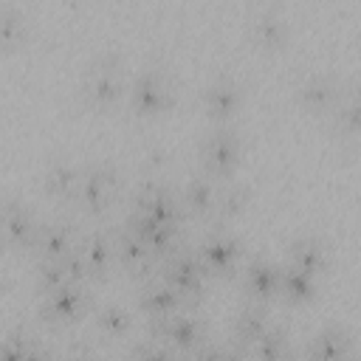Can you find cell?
<instances>
[{
  "label": "cell",
  "instance_id": "obj_1",
  "mask_svg": "<svg viewBox=\"0 0 361 361\" xmlns=\"http://www.w3.org/2000/svg\"><path fill=\"white\" fill-rule=\"evenodd\" d=\"M79 102L87 110H110L118 104L121 96H127V82H124V68L121 56L116 51H102L96 54L79 76Z\"/></svg>",
  "mask_w": 361,
  "mask_h": 361
},
{
  "label": "cell",
  "instance_id": "obj_2",
  "mask_svg": "<svg viewBox=\"0 0 361 361\" xmlns=\"http://www.w3.org/2000/svg\"><path fill=\"white\" fill-rule=\"evenodd\" d=\"M175 79L164 65H144L127 82V107L133 116L155 118L172 110L175 104Z\"/></svg>",
  "mask_w": 361,
  "mask_h": 361
},
{
  "label": "cell",
  "instance_id": "obj_3",
  "mask_svg": "<svg viewBox=\"0 0 361 361\" xmlns=\"http://www.w3.org/2000/svg\"><path fill=\"white\" fill-rule=\"evenodd\" d=\"M158 274L186 299V305H195L206 296V288H209V268L203 265V259L197 257L195 248L189 245H178L172 248L166 257H161V265H158Z\"/></svg>",
  "mask_w": 361,
  "mask_h": 361
},
{
  "label": "cell",
  "instance_id": "obj_4",
  "mask_svg": "<svg viewBox=\"0 0 361 361\" xmlns=\"http://www.w3.org/2000/svg\"><path fill=\"white\" fill-rule=\"evenodd\" d=\"M240 152H243V141H240L237 130L228 124H217L212 133H206L200 138V147H197L200 172H206L217 180H228L240 164Z\"/></svg>",
  "mask_w": 361,
  "mask_h": 361
},
{
  "label": "cell",
  "instance_id": "obj_5",
  "mask_svg": "<svg viewBox=\"0 0 361 361\" xmlns=\"http://www.w3.org/2000/svg\"><path fill=\"white\" fill-rule=\"evenodd\" d=\"M130 212L169 223V226H180L186 217L183 203H180V192L172 189L166 180H155V178H147L133 189Z\"/></svg>",
  "mask_w": 361,
  "mask_h": 361
},
{
  "label": "cell",
  "instance_id": "obj_6",
  "mask_svg": "<svg viewBox=\"0 0 361 361\" xmlns=\"http://www.w3.org/2000/svg\"><path fill=\"white\" fill-rule=\"evenodd\" d=\"M149 336L161 338L178 355L189 358V355H195L206 344V322L197 313L183 307V310H178V313H172L166 319L149 322Z\"/></svg>",
  "mask_w": 361,
  "mask_h": 361
},
{
  "label": "cell",
  "instance_id": "obj_7",
  "mask_svg": "<svg viewBox=\"0 0 361 361\" xmlns=\"http://www.w3.org/2000/svg\"><path fill=\"white\" fill-rule=\"evenodd\" d=\"M116 189H118V169L113 164H104V161H93V164H85L82 166V180H79V192H76V209L82 214H102L113 197H116Z\"/></svg>",
  "mask_w": 361,
  "mask_h": 361
},
{
  "label": "cell",
  "instance_id": "obj_8",
  "mask_svg": "<svg viewBox=\"0 0 361 361\" xmlns=\"http://www.w3.org/2000/svg\"><path fill=\"white\" fill-rule=\"evenodd\" d=\"M195 251L212 276H226V274L231 276L240 274L243 268V243L226 226H209V231L200 237Z\"/></svg>",
  "mask_w": 361,
  "mask_h": 361
},
{
  "label": "cell",
  "instance_id": "obj_9",
  "mask_svg": "<svg viewBox=\"0 0 361 361\" xmlns=\"http://www.w3.org/2000/svg\"><path fill=\"white\" fill-rule=\"evenodd\" d=\"M87 282H71L62 288H54L39 296V319L48 324H68L76 322L82 313H90V293L85 288Z\"/></svg>",
  "mask_w": 361,
  "mask_h": 361
},
{
  "label": "cell",
  "instance_id": "obj_10",
  "mask_svg": "<svg viewBox=\"0 0 361 361\" xmlns=\"http://www.w3.org/2000/svg\"><path fill=\"white\" fill-rule=\"evenodd\" d=\"M113 240H116V262L130 274V276H138V279H147L152 274H158V265H161V257L130 228V226H116L113 228Z\"/></svg>",
  "mask_w": 361,
  "mask_h": 361
},
{
  "label": "cell",
  "instance_id": "obj_11",
  "mask_svg": "<svg viewBox=\"0 0 361 361\" xmlns=\"http://www.w3.org/2000/svg\"><path fill=\"white\" fill-rule=\"evenodd\" d=\"M200 102H203V110L209 113V118L214 124H228V118L243 104V85L237 82L234 73L220 71L206 82V87L200 93Z\"/></svg>",
  "mask_w": 361,
  "mask_h": 361
},
{
  "label": "cell",
  "instance_id": "obj_12",
  "mask_svg": "<svg viewBox=\"0 0 361 361\" xmlns=\"http://www.w3.org/2000/svg\"><path fill=\"white\" fill-rule=\"evenodd\" d=\"M39 226H42V220L34 217L28 203H23L14 195L3 197V243L8 248H20V251L31 254L34 240L39 234Z\"/></svg>",
  "mask_w": 361,
  "mask_h": 361
},
{
  "label": "cell",
  "instance_id": "obj_13",
  "mask_svg": "<svg viewBox=\"0 0 361 361\" xmlns=\"http://www.w3.org/2000/svg\"><path fill=\"white\" fill-rule=\"evenodd\" d=\"M135 307L147 316V322H158V319H166V316L183 310L186 299L161 274H152V276L141 279V285L135 290Z\"/></svg>",
  "mask_w": 361,
  "mask_h": 361
},
{
  "label": "cell",
  "instance_id": "obj_14",
  "mask_svg": "<svg viewBox=\"0 0 361 361\" xmlns=\"http://www.w3.org/2000/svg\"><path fill=\"white\" fill-rule=\"evenodd\" d=\"M327 124L338 138H361V76L341 79V90L327 113Z\"/></svg>",
  "mask_w": 361,
  "mask_h": 361
},
{
  "label": "cell",
  "instance_id": "obj_15",
  "mask_svg": "<svg viewBox=\"0 0 361 361\" xmlns=\"http://www.w3.org/2000/svg\"><path fill=\"white\" fill-rule=\"evenodd\" d=\"M79 226L68 217H56V220H42L39 226V234L34 240V248H31V257L34 262H51V259H59L65 254H71L79 243Z\"/></svg>",
  "mask_w": 361,
  "mask_h": 361
},
{
  "label": "cell",
  "instance_id": "obj_16",
  "mask_svg": "<svg viewBox=\"0 0 361 361\" xmlns=\"http://www.w3.org/2000/svg\"><path fill=\"white\" fill-rule=\"evenodd\" d=\"M71 282H90V271L82 259V254L73 248L71 254L59 257V259H51V262H37L34 268V290L37 296L54 290V288H62V285H71Z\"/></svg>",
  "mask_w": 361,
  "mask_h": 361
},
{
  "label": "cell",
  "instance_id": "obj_17",
  "mask_svg": "<svg viewBox=\"0 0 361 361\" xmlns=\"http://www.w3.org/2000/svg\"><path fill=\"white\" fill-rule=\"evenodd\" d=\"M279 271L282 265H276L274 259L257 254L251 259L243 262L240 268V282H243V290L251 302H271L274 296H279Z\"/></svg>",
  "mask_w": 361,
  "mask_h": 361
},
{
  "label": "cell",
  "instance_id": "obj_18",
  "mask_svg": "<svg viewBox=\"0 0 361 361\" xmlns=\"http://www.w3.org/2000/svg\"><path fill=\"white\" fill-rule=\"evenodd\" d=\"M338 90H341V79H336L333 73H305L296 87H293V96L296 102L310 110V113H319V116H327L338 99Z\"/></svg>",
  "mask_w": 361,
  "mask_h": 361
},
{
  "label": "cell",
  "instance_id": "obj_19",
  "mask_svg": "<svg viewBox=\"0 0 361 361\" xmlns=\"http://www.w3.org/2000/svg\"><path fill=\"white\" fill-rule=\"evenodd\" d=\"M79 180H82V166L71 164L68 158H51L39 172V189L56 203H76Z\"/></svg>",
  "mask_w": 361,
  "mask_h": 361
},
{
  "label": "cell",
  "instance_id": "obj_20",
  "mask_svg": "<svg viewBox=\"0 0 361 361\" xmlns=\"http://www.w3.org/2000/svg\"><path fill=\"white\" fill-rule=\"evenodd\" d=\"M347 355H353V333L344 324H324L302 347L305 361H338Z\"/></svg>",
  "mask_w": 361,
  "mask_h": 361
},
{
  "label": "cell",
  "instance_id": "obj_21",
  "mask_svg": "<svg viewBox=\"0 0 361 361\" xmlns=\"http://www.w3.org/2000/svg\"><path fill=\"white\" fill-rule=\"evenodd\" d=\"M285 262L313 274L316 279L330 268V245L319 234H296L285 245Z\"/></svg>",
  "mask_w": 361,
  "mask_h": 361
},
{
  "label": "cell",
  "instance_id": "obj_22",
  "mask_svg": "<svg viewBox=\"0 0 361 361\" xmlns=\"http://www.w3.org/2000/svg\"><path fill=\"white\" fill-rule=\"evenodd\" d=\"M76 251L82 254V259H85V265L90 271V279H102L113 268V262H116L113 231H102V228L82 231L79 243H76Z\"/></svg>",
  "mask_w": 361,
  "mask_h": 361
},
{
  "label": "cell",
  "instance_id": "obj_23",
  "mask_svg": "<svg viewBox=\"0 0 361 361\" xmlns=\"http://www.w3.org/2000/svg\"><path fill=\"white\" fill-rule=\"evenodd\" d=\"M121 223L130 226L158 257H166L172 248L180 245V226H169V223H161V220H152V217H144L135 212H127V217Z\"/></svg>",
  "mask_w": 361,
  "mask_h": 361
},
{
  "label": "cell",
  "instance_id": "obj_24",
  "mask_svg": "<svg viewBox=\"0 0 361 361\" xmlns=\"http://www.w3.org/2000/svg\"><path fill=\"white\" fill-rule=\"evenodd\" d=\"M271 324L268 319V307L262 302H245L243 307H237L234 322H231V344L240 347L243 353H248L254 347V341L265 333V327Z\"/></svg>",
  "mask_w": 361,
  "mask_h": 361
},
{
  "label": "cell",
  "instance_id": "obj_25",
  "mask_svg": "<svg viewBox=\"0 0 361 361\" xmlns=\"http://www.w3.org/2000/svg\"><path fill=\"white\" fill-rule=\"evenodd\" d=\"M217 186H220V180L212 178V175H206V172L189 175L186 183H183V189H180V203H183L186 217L209 220L212 206H214V197H217Z\"/></svg>",
  "mask_w": 361,
  "mask_h": 361
},
{
  "label": "cell",
  "instance_id": "obj_26",
  "mask_svg": "<svg viewBox=\"0 0 361 361\" xmlns=\"http://www.w3.org/2000/svg\"><path fill=\"white\" fill-rule=\"evenodd\" d=\"M245 28H248V37H251L259 48H279V45L288 39V20H285V17L279 14V8H274V6L257 8V11L248 17Z\"/></svg>",
  "mask_w": 361,
  "mask_h": 361
},
{
  "label": "cell",
  "instance_id": "obj_27",
  "mask_svg": "<svg viewBox=\"0 0 361 361\" xmlns=\"http://www.w3.org/2000/svg\"><path fill=\"white\" fill-rule=\"evenodd\" d=\"M251 200V189L234 178L228 180H220L217 186V197H214V206H212V214H209V226H226L231 223L234 217H240L245 212Z\"/></svg>",
  "mask_w": 361,
  "mask_h": 361
},
{
  "label": "cell",
  "instance_id": "obj_28",
  "mask_svg": "<svg viewBox=\"0 0 361 361\" xmlns=\"http://www.w3.org/2000/svg\"><path fill=\"white\" fill-rule=\"evenodd\" d=\"M279 296L288 305H307L319 296V279L302 268H293L288 262H282L279 271Z\"/></svg>",
  "mask_w": 361,
  "mask_h": 361
},
{
  "label": "cell",
  "instance_id": "obj_29",
  "mask_svg": "<svg viewBox=\"0 0 361 361\" xmlns=\"http://www.w3.org/2000/svg\"><path fill=\"white\" fill-rule=\"evenodd\" d=\"M93 327L104 338H124L133 330V310L124 302H102L90 307Z\"/></svg>",
  "mask_w": 361,
  "mask_h": 361
},
{
  "label": "cell",
  "instance_id": "obj_30",
  "mask_svg": "<svg viewBox=\"0 0 361 361\" xmlns=\"http://www.w3.org/2000/svg\"><path fill=\"white\" fill-rule=\"evenodd\" d=\"M248 355L254 361H288L290 358V333H288V327L279 324V322H271L265 327V333L254 341Z\"/></svg>",
  "mask_w": 361,
  "mask_h": 361
},
{
  "label": "cell",
  "instance_id": "obj_31",
  "mask_svg": "<svg viewBox=\"0 0 361 361\" xmlns=\"http://www.w3.org/2000/svg\"><path fill=\"white\" fill-rule=\"evenodd\" d=\"M39 336H34L28 327H8L0 341V361H28V355L37 350Z\"/></svg>",
  "mask_w": 361,
  "mask_h": 361
},
{
  "label": "cell",
  "instance_id": "obj_32",
  "mask_svg": "<svg viewBox=\"0 0 361 361\" xmlns=\"http://www.w3.org/2000/svg\"><path fill=\"white\" fill-rule=\"evenodd\" d=\"M25 34H28V20H25L23 8L3 0L0 3V39H3V45H8V48L20 45L25 39Z\"/></svg>",
  "mask_w": 361,
  "mask_h": 361
},
{
  "label": "cell",
  "instance_id": "obj_33",
  "mask_svg": "<svg viewBox=\"0 0 361 361\" xmlns=\"http://www.w3.org/2000/svg\"><path fill=\"white\" fill-rule=\"evenodd\" d=\"M130 361H183V355H178L161 338L147 336V338H141L130 347Z\"/></svg>",
  "mask_w": 361,
  "mask_h": 361
},
{
  "label": "cell",
  "instance_id": "obj_34",
  "mask_svg": "<svg viewBox=\"0 0 361 361\" xmlns=\"http://www.w3.org/2000/svg\"><path fill=\"white\" fill-rule=\"evenodd\" d=\"M195 361H248V353H243L234 344H203L195 355H189Z\"/></svg>",
  "mask_w": 361,
  "mask_h": 361
},
{
  "label": "cell",
  "instance_id": "obj_35",
  "mask_svg": "<svg viewBox=\"0 0 361 361\" xmlns=\"http://www.w3.org/2000/svg\"><path fill=\"white\" fill-rule=\"evenodd\" d=\"M56 361H102V358L90 341H71L65 347V353L56 355Z\"/></svg>",
  "mask_w": 361,
  "mask_h": 361
},
{
  "label": "cell",
  "instance_id": "obj_36",
  "mask_svg": "<svg viewBox=\"0 0 361 361\" xmlns=\"http://www.w3.org/2000/svg\"><path fill=\"white\" fill-rule=\"evenodd\" d=\"M166 161H169V149L161 147V144H158V147H149V149L144 152V164H147V166H164Z\"/></svg>",
  "mask_w": 361,
  "mask_h": 361
},
{
  "label": "cell",
  "instance_id": "obj_37",
  "mask_svg": "<svg viewBox=\"0 0 361 361\" xmlns=\"http://www.w3.org/2000/svg\"><path fill=\"white\" fill-rule=\"evenodd\" d=\"M28 361H56V355H54V350L48 347V344H37V350L28 355Z\"/></svg>",
  "mask_w": 361,
  "mask_h": 361
},
{
  "label": "cell",
  "instance_id": "obj_38",
  "mask_svg": "<svg viewBox=\"0 0 361 361\" xmlns=\"http://www.w3.org/2000/svg\"><path fill=\"white\" fill-rule=\"evenodd\" d=\"M338 361H355V358H353V355H347V358H338Z\"/></svg>",
  "mask_w": 361,
  "mask_h": 361
},
{
  "label": "cell",
  "instance_id": "obj_39",
  "mask_svg": "<svg viewBox=\"0 0 361 361\" xmlns=\"http://www.w3.org/2000/svg\"><path fill=\"white\" fill-rule=\"evenodd\" d=\"M183 361H195V358H183Z\"/></svg>",
  "mask_w": 361,
  "mask_h": 361
},
{
  "label": "cell",
  "instance_id": "obj_40",
  "mask_svg": "<svg viewBox=\"0 0 361 361\" xmlns=\"http://www.w3.org/2000/svg\"><path fill=\"white\" fill-rule=\"evenodd\" d=\"M127 361H130V358H127Z\"/></svg>",
  "mask_w": 361,
  "mask_h": 361
}]
</instances>
